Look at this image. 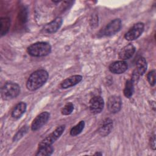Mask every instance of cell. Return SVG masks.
Masks as SVG:
<instances>
[{"label":"cell","instance_id":"9a60e30c","mask_svg":"<svg viewBox=\"0 0 156 156\" xmlns=\"http://www.w3.org/2000/svg\"><path fill=\"white\" fill-rule=\"evenodd\" d=\"M82 76L80 75L71 76L63 80L60 84V86L62 88H68L77 85L82 80Z\"/></svg>","mask_w":156,"mask_h":156},{"label":"cell","instance_id":"ac0fdd59","mask_svg":"<svg viewBox=\"0 0 156 156\" xmlns=\"http://www.w3.org/2000/svg\"><path fill=\"white\" fill-rule=\"evenodd\" d=\"M54 152V147L52 145L43 146L38 147V149L35 154L37 156H49Z\"/></svg>","mask_w":156,"mask_h":156},{"label":"cell","instance_id":"ba28073f","mask_svg":"<svg viewBox=\"0 0 156 156\" xmlns=\"http://www.w3.org/2000/svg\"><path fill=\"white\" fill-rule=\"evenodd\" d=\"M50 114L48 112H43L37 115L33 120L31 124V129L32 131H36L40 129L48 121Z\"/></svg>","mask_w":156,"mask_h":156},{"label":"cell","instance_id":"d6986e66","mask_svg":"<svg viewBox=\"0 0 156 156\" xmlns=\"http://www.w3.org/2000/svg\"><path fill=\"white\" fill-rule=\"evenodd\" d=\"M134 83L132 79H129L126 81L125 87L123 91L124 95L127 98H130L133 93V90H134Z\"/></svg>","mask_w":156,"mask_h":156},{"label":"cell","instance_id":"30bf717a","mask_svg":"<svg viewBox=\"0 0 156 156\" xmlns=\"http://www.w3.org/2000/svg\"><path fill=\"white\" fill-rule=\"evenodd\" d=\"M104 106V101L103 98L100 96L93 97L90 101V110L91 113L98 114L102 112Z\"/></svg>","mask_w":156,"mask_h":156},{"label":"cell","instance_id":"ffe728a7","mask_svg":"<svg viewBox=\"0 0 156 156\" xmlns=\"http://www.w3.org/2000/svg\"><path fill=\"white\" fill-rule=\"evenodd\" d=\"M85 127V122L83 121H80L78 124L71 128L70 130V135L71 136H77L80 134Z\"/></svg>","mask_w":156,"mask_h":156},{"label":"cell","instance_id":"e0dca14e","mask_svg":"<svg viewBox=\"0 0 156 156\" xmlns=\"http://www.w3.org/2000/svg\"><path fill=\"white\" fill-rule=\"evenodd\" d=\"M0 34L5 35L9 31L10 26V19L9 17H2L0 20Z\"/></svg>","mask_w":156,"mask_h":156},{"label":"cell","instance_id":"2e32d148","mask_svg":"<svg viewBox=\"0 0 156 156\" xmlns=\"http://www.w3.org/2000/svg\"><path fill=\"white\" fill-rule=\"evenodd\" d=\"M27 105L24 102H20L17 104L12 112V116L15 119L20 118L26 112Z\"/></svg>","mask_w":156,"mask_h":156},{"label":"cell","instance_id":"7c38bea8","mask_svg":"<svg viewBox=\"0 0 156 156\" xmlns=\"http://www.w3.org/2000/svg\"><path fill=\"white\" fill-rule=\"evenodd\" d=\"M128 68L127 63L124 60H119L110 64L108 69L113 74H120L124 73Z\"/></svg>","mask_w":156,"mask_h":156},{"label":"cell","instance_id":"cb8c5ba5","mask_svg":"<svg viewBox=\"0 0 156 156\" xmlns=\"http://www.w3.org/2000/svg\"><path fill=\"white\" fill-rule=\"evenodd\" d=\"M149 144L152 150H155V135H153L151 136L149 140Z\"/></svg>","mask_w":156,"mask_h":156},{"label":"cell","instance_id":"9c48e42d","mask_svg":"<svg viewBox=\"0 0 156 156\" xmlns=\"http://www.w3.org/2000/svg\"><path fill=\"white\" fill-rule=\"evenodd\" d=\"M107 106L110 112L112 113H118L121 110L122 107V100L120 96L113 95L109 97Z\"/></svg>","mask_w":156,"mask_h":156},{"label":"cell","instance_id":"8fae6325","mask_svg":"<svg viewBox=\"0 0 156 156\" xmlns=\"http://www.w3.org/2000/svg\"><path fill=\"white\" fill-rule=\"evenodd\" d=\"M63 22L62 18L57 17L50 23L46 24L43 27V31L47 34H53L56 32L61 27Z\"/></svg>","mask_w":156,"mask_h":156},{"label":"cell","instance_id":"5b68a950","mask_svg":"<svg viewBox=\"0 0 156 156\" xmlns=\"http://www.w3.org/2000/svg\"><path fill=\"white\" fill-rule=\"evenodd\" d=\"M144 25L143 23H135L124 35V38L127 41H133L139 38L144 30Z\"/></svg>","mask_w":156,"mask_h":156},{"label":"cell","instance_id":"7402d4cb","mask_svg":"<svg viewBox=\"0 0 156 156\" xmlns=\"http://www.w3.org/2000/svg\"><path fill=\"white\" fill-rule=\"evenodd\" d=\"M27 126H23L22 128H21L19 131L16 133V135L14 136L13 138V140L15 141H18L20 139H21L23 136L27 132Z\"/></svg>","mask_w":156,"mask_h":156},{"label":"cell","instance_id":"52a82bcc","mask_svg":"<svg viewBox=\"0 0 156 156\" xmlns=\"http://www.w3.org/2000/svg\"><path fill=\"white\" fill-rule=\"evenodd\" d=\"M121 20L116 18L110 21L104 29L103 34L105 36H112L118 32L121 28Z\"/></svg>","mask_w":156,"mask_h":156},{"label":"cell","instance_id":"4fadbf2b","mask_svg":"<svg viewBox=\"0 0 156 156\" xmlns=\"http://www.w3.org/2000/svg\"><path fill=\"white\" fill-rule=\"evenodd\" d=\"M113 128V121L110 118L104 119L98 128V133L102 136L108 135Z\"/></svg>","mask_w":156,"mask_h":156},{"label":"cell","instance_id":"8992f818","mask_svg":"<svg viewBox=\"0 0 156 156\" xmlns=\"http://www.w3.org/2000/svg\"><path fill=\"white\" fill-rule=\"evenodd\" d=\"M147 64L145 58L143 57L138 58L136 62V68L133 71L132 78L131 79L133 80V83H135L136 81L137 82L139 77L143 75L146 73L147 70Z\"/></svg>","mask_w":156,"mask_h":156},{"label":"cell","instance_id":"5bb4252c","mask_svg":"<svg viewBox=\"0 0 156 156\" xmlns=\"http://www.w3.org/2000/svg\"><path fill=\"white\" fill-rule=\"evenodd\" d=\"M135 52V47L132 44H129L124 46L119 53V58L122 60L130 58Z\"/></svg>","mask_w":156,"mask_h":156},{"label":"cell","instance_id":"603a6c76","mask_svg":"<svg viewBox=\"0 0 156 156\" xmlns=\"http://www.w3.org/2000/svg\"><path fill=\"white\" fill-rule=\"evenodd\" d=\"M147 80L149 83V84L153 87L155 84V71L152 70L149 72L147 76Z\"/></svg>","mask_w":156,"mask_h":156},{"label":"cell","instance_id":"277c9868","mask_svg":"<svg viewBox=\"0 0 156 156\" xmlns=\"http://www.w3.org/2000/svg\"><path fill=\"white\" fill-rule=\"evenodd\" d=\"M65 129V125H61L57 127L51 133H50L41 141V142L38 144V147L52 145L62 135Z\"/></svg>","mask_w":156,"mask_h":156},{"label":"cell","instance_id":"d4e9b609","mask_svg":"<svg viewBox=\"0 0 156 156\" xmlns=\"http://www.w3.org/2000/svg\"><path fill=\"white\" fill-rule=\"evenodd\" d=\"M94 155H102V154L101 153V152H96V153H95Z\"/></svg>","mask_w":156,"mask_h":156},{"label":"cell","instance_id":"6da1fadb","mask_svg":"<svg viewBox=\"0 0 156 156\" xmlns=\"http://www.w3.org/2000/svg\"><path fill=\"white\" fill-rule=\"evenodd\" d=\"M48 73L43 69L33 72L26 82V87L30 91H35L41 88L48 80Z\"/></svg>","mask_w":156,"mask_h":156},{"label":"cell","instance_id":"3957f363","mask_svg":"<svg viewBox=\"0 0 156 156\" xmlns=\"http://www.w3.org/2000/svg\"><path fill=\"white\" fill-rule=\"evenodd\" d=\"M20 93V85L11 81L7 82L2 87L1 95L2 99L9 101L16 98Z\"/></svg>","mask_w":156,"mask_h":156},{"label":"cell","instance_id":"44dd1931","mask_svg":"<svg viewBox=\"0 0 156 156\" xmlns=\"http://www.w3.org/2000/svg\"><path fill=\"white\" fill-rule=\"evenodd\" d=\"M74 110V105L71 102H68L61 110V113L63 115H70Z\"/></svg>","mask_w":156,"mask_h":156},{"label":"cell","instance_id":"7a4b0ae2","mask_svg":"<svg viewBox=\"0 0 156 156\" xmlns=\"http://www.w3.org/2000/svg\"><path fill=\"white\" fill-rule=\"evenodd\" d=\"M27 53L33 57H44L51 52V46L48 42H37L30 45L27 49Z\"/></svg>","mask_w":156,"mask_h":156}]
</instances>
